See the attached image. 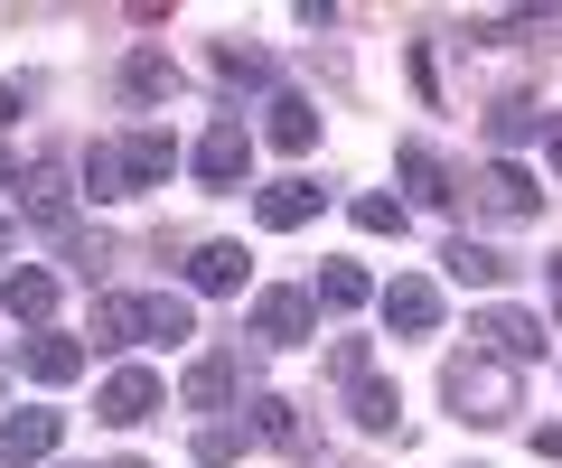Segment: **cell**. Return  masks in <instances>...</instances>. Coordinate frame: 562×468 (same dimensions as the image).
<instances>
[{"label":"cell","instance_id":"cell-1","mask_svg":"<svg viewBox=\"0 0 562 468\" xmlns=\"http://www.w3.org/2000/svg\"><path fill=\"white\" fill-rule=\"evenodd\" d=\"M441 393H450L460 422H506V412H516V375H506L497 356H450Z\"/></svg>","mask_w":562,"mask_h":468},{"label":"cell","instance_id":"cell-2","mask_svg":"<svg viewBox=\"0 0 562 468\" xmlns=\"http://www.w3.org/2000/svg\"><path fill=\"white\" fill-rule=\"evenodd\" d=\"M469 338H479L497 366H525V356H543V319H525V309H479V319H469Z\"/></svg>","mask_w":562,"mask_h":468},{"label":"cell","instance_id":"cell-3","mask_svg":"<svg viewBox=\"0 0 562 468\" xmlns=\"http://www.w3.org/2000/svg\"><path fill=\"white\" fill-rule=\"evenodd\" d=\"M10 187H20V206L47 225V235H66V216H76V187H66V169H57V160H29V169H10Z\"/></svg>","mask_w":562,"mask_h":468},{"label":"cell","instance_id":"cell-4","mask_svg":"<svg viewBox=\"0 0 562 468\" xmlns=\"http://www.w3.org/2000/svg\"><path fill=\"white\" fill-rule=\"evenodd\" d=\"M244 169H254V132H244L235 113H225V123L198 141V179H206V187H235Z\"/></svg>","mask_w":562,"mask_h":468},{"label":"cell","instance_id":"cell-5","mask_svg":"<svg viewBox=\"0 0 562 468\" xmlns=\"http://www.w3.org/2000/svg\"><path fill=\"white\" fill-rule=\"evenodd\" d=\"M469 187H479V206H487V216H506V225H516V216H535V206H543V187L525 179L516 160H487V169H479Z\"/></svg>","mask_w":562,"mask_h":468},{"label":"cell","instance_id":"cell-6","mask_svg":"<svg viewBox=\"0 0 562 468\" xmlns=\"http://www.w3.org/2000/svg\"><path fill=\"white\" fill-rule=\"evenodd\" d=\"M103 422H113V431H132V422H150V412H160V375H150V366H122L113 375V385H103Z\"/></svg>","mask_w":562,"mask_h":468},{"label":"cell","instance_id":"cell-7","mask_svg":"<svg viewBox=\"0 0 562 468\" xmlns=\"http://www.w3.org/2000/svg\"><path fill=\"white\" fill-rule=\"evenodd\" d=\"M310 309H319L310 290H262V300H254V338L262 346H301L310 338Z\"/></svg>","mask_w":562,"mask_h":468},{"label":"cell","instance_id":"cell-8","mask_svg":"<svg viewBox=\"0 0 562 468\" xmlns=\"http://www.w3.org/2000/svg\"><path fill=\"white\" fill-rule=\"evenodd\" d=\"M57 412H0V468H29V459H47L57 449Z\"/></svg>","mask_w":562,"mask_h":468},{"label":"cell","instance_id":"cell-9","mask_svg":"<svg viewBox=\"0 0 562 468\" xmlns=\"http://www.w3.org/2000/svg\"><path fill=\"white\" fill-rule=\"evenodd\" d=\"M319 197H328V187H310V179H272V187L254 197V216L272 225V235H301V225L319 216Z\"/></svg>","mask_w":562,"mask_h":468},{"label":"cell","instance_id":"cell-10","mask_svg":"<svg viewBox=\"0 0 562 468\" xmlns=\"http://www.w3.org/2000/svg\"><path fill=\"white\" fill-rule=\"evenodd\" d=\"M169 169H179V141L169 132H132L122 141V187H160Z\"/></svg>","mask_w":562,"mask_h":468},{"label":"cell","instance_id":"cell-11","mask_svg":"<svg viewBox=\"0 0 562 468\" xmlns=\"http://www.w3.org/2000/svg\"><path fill=\"white\" fill-rule=\"evenodd\" d=\"M394 169H403V187H413L422 206H450V197H460V187H450V169H441V150H431V141H403V150H394Z\"/></svg>","mask_w":562,"mask_h":468},{"label":"cell","instance_id":"cell-12","mask_svg":"<svg viewBox=\"0 0 562 468\" xmlns=\"http://www.w3.org/2000/svg\"><path fill=\"white\" fill-rule=\"evenodd\" d=\"M441 263H450V282H460V290H497L506 272H516V263H506V253L469 244V235H450V244H441Z\"/></svg>","mask_w":562,"mask_h":468},{"label":"cell","instance_id":"cell-13","mask_svg":"<svg viewBox=\"0 0 562 468\" xmlns=\"http://www.w3.org/2000/svg\"><path fill=\"white\" fill-rule=\"evenodd\" d=\"M384 319H394L403 338H431V328H441V290L431 282H394L384 290Z\"/></svg>","mask_w":562,"mask_h":468},{"label":"cell","instance_id":"cell-14","mask_svg":"<svg viewBox=\"0 0 562 468\" xmlns=\"http://www.w3.org/2000/svg\"><path fill=\"white\" fill-rule=\"evenodd\" d=\"M20 356H29V375H38V385H76V375H85V346H76V338H57V328H38Z\"/></svg>","mask_w":562,"mask_h":468},{"label":"cell","instance_id":"cell-15","mask_svg":"<svg viewBox=\"0 0 562 468\" xmlns=\"http://www.w3.org/2000/svg\"><path fill=\"white\" fill-rule=\"evenodd\" d=\"M262 132H272V150H310L319 141V103L310 94H272V123Z\"/></svg>","mask_w":562,"mask_h":468},{"label":"cell","instance_id":"cell-16","mask_svg":"<svg viewBox=\"0 0 562 468\" xmlns=\"http://www.w3.org/2000/svg\"><path fill=\"white\" fill-rule=\"evenodd\" d=\"M188 282L216 290V300H225V290H244V244H198V253H188Z\"/></svg>","mask_w":562,"mask_h":468},{"label":"cell","instance_id":"cell-17","mask_svg":"<svg viewBox=\"0 0 562 468\" xmlns=\"http://www.w3.org/2000/svg\"><path fill=\"white\" fill-rule=\"evenodd\" d=\"M0 309H10V319H29V328H47L57 282H47V272H10V282H0Z\"/></svg>","mask_w":562,"mask_h":468},{"label":"cell","instance_id":"cell-18","mask_svg":"<svg viewBox=\"0 0 562 468\" xmlns=\"http://www.w3.org/2000/svg\"><path fill=\"white\" fill-rule=\"evenodd\" d=\"M347 412H357V431H394V412H403V393L384 385V375H357V385H347Z\"/></svg>","mask_w":562,"mask_h":468},{"label":"cell","instance_id":"cell-19","mask_svg":"<svg viewBox=\"0 0 562 468\" xmlns=\"http://www.w3.org/2000/svg\"><path fill=\"white\" fill-rule=\"evenodd\" d=\"M543 123H553V113H543V103L535 94H506L497 103V113H487V141H506V150H516V141H535V132Z\"/></svg>","mask_w":562,"mask_h":468},{"label":"cell","instance_id":"cell-20","mask_svg":"<svg viewBox=\"0 0 562 468\" xmlns=\"http://www.w3.org/2000/svg\"><path fill=\"white\" fill-rule=\"evenodd\" d=\"M140 328H150V338H169V346H179V338H198V309H188L179 290H150V300H140Z\"/></svg>","mask_w":562,"mask_h":468},{"label":"cell","instance_id":"cell-21","mask_svg":"<svg viewBox=\"0 0 562 468\" xmlns=\"http://www.w3.org/2000/svg\"><path fill=\"white\" fill-rule=\"evenodd\" d=\"M188 403H198V412L235 403V356H198V366H188Z\"/></svg>","mask_w":562,"mask_h":468},{"label":"cell","instance_id":"cell-22","mask_svg":"<svg viewBox=\"0 0 562 468\" xmlns=\"http://www.w3.org/2000/svg\"><path fill=\"white\" fill-rule=\"evenodd\" d=\"M132 338H150V328H140V300H94V346H132Z\"/></svg>","mask_w":562,"mask_h":468},{"label":"cell","instance_id":"cell-23","mask_svg":"<svg viewBox=\"0 0 562 468\" xmlns=\"http://www.w3.org/2000/svg\"><path fill=\"white\" fill-rule=\"evenodd\" d=\"M122 84H132V94H140V103H160V94H169V84H179V66H169V57H160V47H132V66H122Z\"/></svg>","mask_w":562,"mask_h":468},{"label":"cell","instance_id":"cell-24","mask_svg":"<svg viewBox=\"0 0 562 468\" xmlns=\"http://www.w3.org/2000/svg\"><path fill=\"white\" fill-rule=\"evenodd\" d=\"M319 300H328V309H366V300H375V282H366L357 263H328V272H319Z\"/></svg>","mask_w":562,"mask_h":468},{"label":"cell","instance_id":"cell-25","mask_svg":"<svg viewBox=\"0 0 562 468\" xmlns=\"http://www.w3.org/2000/svg\"><path fill=\"white\" fill-rule=\"evenodd\" d=\"M254 431H262L272 449H301V412L281 403V393H262V403H254Z\"/></svg>","mask_w":562,"mask_h":468},{"label":"cell","instance_id":"cell-26","mask_svg":"<svg viewBox=\"0 0 562 468\" xmlns=\"http://www.w3.org/2000/svg\"><path fill=\"white\" fill-rule=\"evenodd\" d=\"M85 187H94V197H132V187H122V141H94V150H85Z\"/></svg>","mask_w":562,"mask_h":468},{"label":"cell","instance_id":"cell-27","mask_svg":"<svg viewBox=\"0 0 562 468\" xmlns=\"http://www.w3.org/2000/svg\"><path fill=\"white\" fill-rule=\"evenodd\" d=\"M216 76H225V84H272V57H262V47H235V38H225V47H216Z\"/></svg>","mask_w":562,"mask_h":468},{"label":"cell","instance_id":"cell-28","mask_svg":"<svg viewBox=\"0 0 562 468\" xmlns=\"http://www.w3.org/2000/svg\"><path fill=\"white\" fill-rule=\"evenodd\" d=\"M198 459H206V468L244 459V431H235V422H206V431H198Z\"/></svg>","mask_w":562,"mask_h":468},{"label":"cell","instance_id":"cell-29","mask_svg":"<svg viewBox=\"0 0 562 468\" xmlns=\"http://www.w3.org/2000/svg\"><path fill=\"white\" fill-rule=\"evenodd\" d=\"M328 366H338V385H357V375H375V346H366V338H338Z\"/></svg>","mask_w":562,"mask_h":468},{"label":"cell","instance_id":"cell-30","mask_svg":"<svg viewBox=\"0 0 562 468\" xmlns=\"http://www.w3.org/2000/svg\"><path fill=\"white\" fill-rule=\"evenodd\" d=\"M357 225L366 235H403V206L394 197H357Z\"/></svg>","mask_w":562,"mask_h":468},{"label":"cell","instance_id":"cell-31","mask_svg":"<svg viewBox=\"0 0 562 468\" xmlns=\"http://www.w3.org/2000/svg\"><path fill=\"white\" fill-rule=\"evenodd\" d=\"M29 94H38V84H0V132H10V123L29 113Z\"/></svg>","mask_w":562,"mask_h":468},{"label":"cell","instance_id":"cell-32","mask_svg":"<svg viewBox=\"0 0 562 468\" xmlns=\"http://www.w3.org/2000/svg\"><path fill=\"white\" fill-rule=\"evenodd\" d=\"M535 459H562V422H543V431H535Z\"/></svg>","mask_w":562,"mask_h":468},{"label":"cell","instance_id":"cell-33","mask_svg":"<svg viewBox=\"0 0 562 468\" xmlns=\"http://www.w3.org/2000/svg\"><path fill=\"white\" fill-rule=\"evenodd\" d=\"M0 253H10V216H0Z\"/></svg>","mask_w":562,"mask_h":468},{"label":"cell","instance_id":"cell-34","mask_svg":"<svg viewBox=\"0 0 562 468\" xmlns=\"http://www.w3.org/2000/svg\"><path fill=\"white\" fill-rule=\"evenodd\" d=\"M122 468H140V459H122Z\"/></svg>","mask_w":562,"mask_h":468},{"label":"cell","instance_id":"cell-35","mask_svg":"<svg viewBox=\"0 0 562 468\" xmlns=\"http://www.w3.org/2000/svg\"><path fill=\"white\" fill-rule=\"evenodd\" d=\"M0 385H10V375H0Z\"/></svg>","mask_w":562,"mask_h":468}]
</instances>
